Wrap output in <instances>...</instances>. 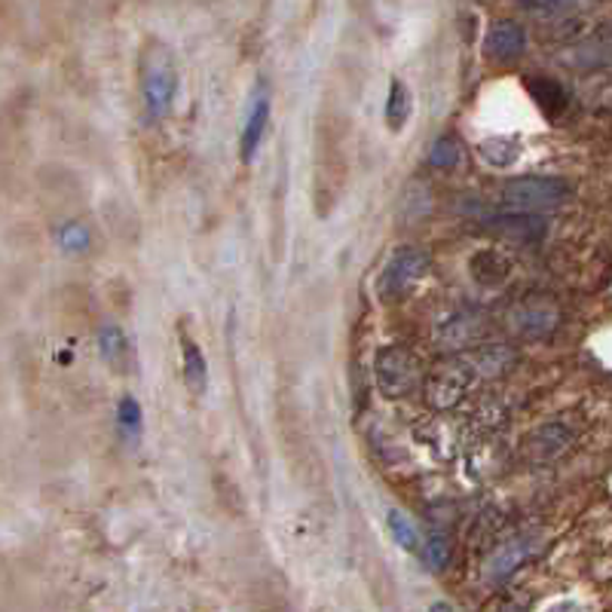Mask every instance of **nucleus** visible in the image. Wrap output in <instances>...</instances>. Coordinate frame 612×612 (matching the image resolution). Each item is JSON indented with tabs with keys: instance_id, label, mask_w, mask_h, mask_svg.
<instances>
[{
	"instance_id": "20e7f679",
	"label": "nucleus",
	"mask_w": 612,
	"mask_h": 612,
	"mask_svg": "<svg viewBox=\"0 0 612 612\" xmlns=\"http://www.w3.org/2000/svg\"><path fill=\"white\" fill-rule=\"evenodd\" d=\"M377 383L383 395L389 398H404L416 389L419 379V362L414 353H407L404 346H386L377 353Z\"/></svg>"
},
{
	"instance_id": "a211bd4d",
	"label": "nucleus",
	"mask_w": 612,
	"mask_h": 612,
	"mask_svg": "<svg viewBox=\"0 0 612 612\" xmlns=\"http://www.w3.org/2000/svg\"><path fill=\"white\" fill-rule=\"evenodd\" d=\"M117 416H120L122 432H129V435H135V432L141 428V407H138V402H135L132 395H126V398H122L120 411H117Z\"/></svg>"
},
{
	"instance_id": "0eeeda50",
	"label": "nucleus",
	"mask_w": 612,
	"mask_h": 612,
	"mask_svg": "<svg viewBox=\"0 0 612 612\" xmlns=\"http://www.w3.org/2000/svg\"><path fill=\"white\" fill-rule=\"evenodd\" d=\"M526 49V31L517 22H509L502 19L487 31V40H484V52L487 59L500 61V65H509V61L521 59Z\"/></svg>"
},
{
	"instance_id": "6e6552de",
	"label": "nucleus",
	"mask_w": 612,
	"mask_h": 612,
	"mask_svg": "<svg viewBox=\"0 0 612 612\" xmlns=\"http://www.w3.org/2000/svg\"><path fill=\"white\" fill-rule=\"evenodd\" d=\"M267 122H269V98L267 96H257L251 110H248V120H245L243 129V145H239V154L243 159H255L257 147H260V138L267 132Z\"/></svg>"
},
{
	"instance_id": "dca6fc26",
	"label": "nucleus",
	"mask_w": 612,
	"mask_h": 612,
	"mask_svg": "<svg viewBox=\"0 0 612 612\" xmlns=\"http://www.w3.org/2000/svg\"><path fill=\"white\" fill-rule=\"evenodd\" d=\"M98 346H101V355L108 358L110 365H117L122 355H126V337L117 325H105L98 330Z\"/></svg>"
},
{
	"instance_id": "423d86ee",
	"label": "nucleus",
	"mask_w": 612,
	"mask_h": 612,
	"mask_svg": "<svg viewBox=\"0 0 612 612\" xmlns=\"http://www.w3.org/2000/svg\"><path fill=\"white\" fill-rule=\"evenodd\" d=\"M512 328L521 334V337H530V340H542V337H551L557 322H561V309L549 297H526L521 304L514 306Z\"/></svg>"
},
{
	"instance_id": "7ed1b4c3",
	"label": "nucleus",
	"mask_w": 612,
	"mask_h": 612,
	"mask_svg": "<svg viewBox=\"0 0 612 612\" xmlns=\"http://www.w3.org/2000/svg\"><path fill=\"white\" fill-rule=\"evenodd\" d=\"M428 251L423 248H414V245H404L395 255L389 257V264L379 276V297L383 300H398L402 294L411 292V285L426 276L428 269Z\"/></svg>"
},
{
	"instance_id": "2eb2a0df",
	"label": "nucleus",
	"mask_w": 612,
	"mask_h": 612,
	"mask_svg": "<svg viewBox=\"0 0 612 612\" xmlns=\"http://www.w3.org/2000/svg\"><path fill=\"white\" fill-rule=\"evenodd\" d=\"M475 334V318L460 316L456 322H451V325H444V337H441V340H444V346H451V349H463L465 343H472Z\"/></svg>"
},
{
	"instance_id": "9b49d317",
	"label": "nucleus",
	"mask_w": 612,
	"mask_h": 612,
	"mask_svg": "<svg viewBox=\"0 0 612 612\" xmlns=\"http://www.w3.org/2000/svg\"><path fill=\"white\" fill-rule=\"evenodd\" d=\"M386 524H389L392 539H395L404 551H411V554H414V551L423 549V539H419V533H416V524L402 512V509H389V514H386Z\"/></svg>"
},
{
	"instance_id": "9d476101",
	"label": "nucleus",
	"mask_w": 612,
	"mask_h": 612,
	"mask_svg": "<svg viewBox=\"0 0 612 612\" xmlns=\"http://www.w3.org/2000/svg\"><path fill=\"white\" fill-rule=\"evenodd\" d=\"M184 377H187V386H190L196 395H203V392H206L208 386L206 355H203V349L190 340H184Z\"/></svg>"
},
{
	"instance_id": "f257e3e1",
	"label": "nucleus",
	"mask_w": 612,
	"mask_h": 612,
	"mask_svg": "<svg viewBox=\"0 0 612 612\" xmlns=\"http://www.w3.org/2000/svg\"><path fill=\"white\" fill-rule=\"evenodd\" d=\"M570 196V187L561 178L551 175H526V178H512L502 187V206L514 215H533L542 208L561 206Z\"/></svg>"
},
{
	"instance_id": "f3484780",
	"label": "nucleus",
	"mask_w": 612,
	"mask_h": 612,
	"mask_svg": "<svg viewBox=\"0 0 612 612\" xmlns=\"http://www.w3.org/2000/svg\"><path fill=\"white\" fill-rule=\"evenodd\" d=\"M426 561H428V566L435 570V573H441V570L447 566V561H451V545H447V539H441V536L428 539Z\"/></svg>"
},
{
	"instance_id": "6ab92c4d",
	"label": "nucleus",
	"mask_w": 612,
	"mask_h": 612,
	"mask_svg": "<svg viewBox=\"0 0 612 612\" xmlns=\"http://www.w3.org/2000/svg\"><path fill=\"white\" fill-rule=\"evenodd\" d=\"M61 245H65L68 251H83L86 245H89V233H86L80 224H68V227L61 230Z\"/></svg>"
},
{
	"instance_id": "ddd939ff",
	"label": "nucleus",
	"mask_w": 612,
	"mask_h": 612,
	"mask_svg": "<svg viewBox=\"0 0 612 612\" xmlns=\"http://www.w3.org/2000/svg\"><path fill=\"white\" fill-rule=\"evenodd\" d=\"M477 150H481V159L490 162V166H496V169H509V166H514V159L521 154V147L514 145L512 138H490V141H484Z\"/></svg>"
},
{
	"instance_id": "1a4fd4ad",
	"label": "nucleus",
	"mask_w": 612,
	"mask_h": 612,
	"mask_svg": "<svg viewBox=\"0 0 612 612\" xmlns=\"http://www.w3.org/2000/svg\"><path fill=\"white\" fill-rule=\"evenodd\" d=\"M407 117H411V92H407V86L395 77L389 83V98H386V126H389L392 132H402Z\"/></svg>"
},
{
	"instance_id": "f8f14e48",
	"label": "nucleus",
	"mask_w": 612,
	"mask_h": 612,
	"mask_svg": "<svg viewBox=\"0 0 612 612\" xmlns=\"http://www.w3.org/2000/svg\"><path fill=\"white\" fill-rule=\"evenodd\" d=\"M530 92L539 101V108L545 110L549 117L554 113H561L566 108V92H563V86H557L549 77H539V80H530Z\"/></svg>"
},
{
	"instance_id": "aec40b11",
	"label": "nucleus",
	"mask_w": 612,
	"mask_h": 612,
	"mask_svg": "<svg viewBox=\"0 0 612 612\" xmlns=\"http://www.w3.org/2000/svg\"><path fill=\"white\" fill-rule=\"evenodd\" d=\"M530 7H545V10H561L566 3H575V0H526Z\"/></svg>"
},
{
	"instance_id": "4468645a",
	"label": "nucleus",
	"mask_w": 612,
	"mask_h": 612,
	"mask_svg": "<svg viewBox=\"0 0 612 612\" xmlns=\"http://www.w3.org/2000/svg\"><path fill=\"white\" fill-rule=\"evenodd\" d=\"M460 157H463V147H460V141H456L453 135H441L438 141L432 145V154H428V162H432L435 169L451 171L453 166L460 162Z\"/></svg>"
},
{
	"instance_id": "39448f33",
	"label": "nucleus",
	"mask_w": 612,
	"mask_h": 612,
	"mask_svg": "<svg viewBox=\"0 0 612 612\" xmlns=\"http://www.w3.org/2000/svg\"><path fill=\"white\" fill-rule=\"evenodd\" d=\"M175 89H178V77H175L169 56L166 52L150 56L145 68V105L154 120H162L169 113L171 101H175Z\"/></svg>"
},
{
	"instance_id": "f03ea898",
	"label": "nucleus",
	"mask_w": 612,
	"mask_h": 612,
	"mask_svg": "<svg viewBox=\"0 0 612 612\" xmlns=\"http://www.w3.org/2000/svg\"><path fill=\"white\" fill-rule=\"evenodd\" d=\"M475 365L465 358H444L441 365L432 367V374L426 377V398L432 407L447 411L453 404H460L465 392L472 389L475 383Z\"/></svg>"
},
{
	"instance_id": "412c9836",
	"label": "nucleus",
	"mask_w": 612,
	"mask_h": 612,
	"mask_svg": "<svg viewBox=\"0 0 612 612\" xmlns=\"http://www.w3.org/2000/svg\"><path fill=\"white\" fill-rule=\"evenodd\" d=\"M428 612H453V606L451 603H444V600H438V603H432V606H428Z\"/></svg>"
}]
</instances>
